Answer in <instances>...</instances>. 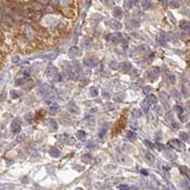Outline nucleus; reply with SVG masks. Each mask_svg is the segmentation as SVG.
<instances>
[{
  "label": "nucleus",
  "mask_w": 190,
  "mask_h": 190,
  "mask_svg": "<svg viewBox=\"0 0 190 190\" xmlns=\"http://www.w3.org/2000/svg\"><path fill=\"white\" fill-rule=\"evenodd\" d=\"M11 128L12 133H14V134L20 133V131H21V120H20V118H15L12 121Z\"/></svg>",
  "instance_id": "1"
},
{
  "label": "nucleus",
  "mask_w": 190,
  "mask_h": 190,
  "mask_svg": "<svg viewBox=\"0 0 190 190\" xmlns=\"http://www.w3.org/2000/svg\"><path fill=\"white\" fill-rule=\"evenodd\" d=\"M123 37V34L120 33H112L108 34L107 36V40L109 41V42H113V43H117L119 42Z\"/></svg>",
  "instance_id": "2"
},
{
  "label": "nucleus",
  "mask_w": 190,
  "mask_h": 190,
  "mask_svg": "<svg viewBox=\"0 0 190 190\" xmlns=\"http://www.w3.org/2000/svg\"><path fill=\"white\" fill-rule=\"evenodd\" d=\"M107 25L110 29H112V30L118 31V30L122 29V24L120 22H118L117 20H114V19H108V20L107 21Z\"/></svg>",
  "instance_id": "3"
},
{
  "label": "nucleus",
  "mask_w": 190,
  "mask_h": 190,
  "mask_svg": "<svg viewBox=\"0 0 190 190\" xmlns=\"http://www.w3.org/2000/svg\"><path fill=\"white\" fill-rule=\"evenodd\" d=\"M159 76V67H153L148 71V77L151 82H154Z\"/></svg>",
  "instance_id": "4"
},
{
  "label": "nucleus",
  "mask_w": 190,
  "mask_h": 190,
  "mask_svg": "<svg viewBox=\"0 0 190 190\" xmlns=\"http://www.w3.org/2000/svg\"><path fill=\"white\" fill-rule=\"evenodd\" d=\"M167 145L172 147V148H175L177 150H182V144L179 140H176V139H173V140H170L167 143Z\"/></svg>",
  "instance_id": "5"
},
{
  "label": "nucleus",
  "mask_w": 190,
  "mask_h": 190,
  "mask_svg": "<svg viewBox=\"0 0 190 190\" xmlns=\"http://www.w3.org/2000/svg\"><path fill=\"white\" fill-rule=\"evenodd\" d=\"M166 42V35L164 33H161L157 35V43L159 45H164Z\"/></svg>",
  "instance_id": "6"
},
{
  "label": "nucleus",
  "mask_w": 190,
  "mask_h": 190,
  "mask_svg": "<svg viewBox=\"0 0 190 190\" xmlns=\"http://www.w3.org/2000/svg\"><path fill=\"white\" fill-rule=\"evenodd\" d=\"M118 67H119L121 70L124 71V72H127L129 69H131V64H129V63H127V62H124V63L119 64V65H118Z\"/></svg>",
  "instance_id": "7"
},
{
  "label": "nucleus",
  "mask_w": 190,
  "mask_h": 190,
  "mask_svg": "<svg viewBox=\"0 0 190 190\" xmlns=\"http://www.w3.org/2000/svg\"><path fill=\"white\" fill-rule=\"evenodd\" d=\"M68 54L71 56H74V57H76V56H80L81 55V50H79L77 47H72V48H70L69 49V50H68Z\"/></svg>",
  "instance_id": "8"
},
{
  "label": "nucleus",
  "mask_w": 190,
  "mask_h": 190,
  "mask_svg": "<svg viewBox=\"0 0 190 190\" xmlns=\"http://www.w3.org/2000/svg\"><path fill=\"white\" fill-rule=\"evenodd\" d=\"M84 64L88 67H95L97 65V61L93 58H86L84 59Z\"/></svg>",
  "instance_id": "9"
},
{
  "label": "nucleus",
  "mask_w": 190,
  "mask_h": 190,
  "mask_svg": "<svg viewBox=\"0 0 190 190\" xmlns=\"http://www.w3.org/2000/svg\"><path fill=\"white\" fill-rule=\"evenodd\" d=\"M57 72H58V69L54 67H48L46 69V75L47 76H54Z\"/></svg>",
  "instance_id": "10"
},
{
  "label": "nucleus",
  "mask_w": 190,
  "mask_h": 190,
  "mask_svg": "<svg viewBox=\"0 0 190 190\" xmlns=\"http://www.w3.org/2000/svg\"><path fill=\"white\" fill-rule=\"evenodd\" d=\"M147 102L149 105H156L158 103V99L154 94H148L147 96Z\"/></svg>",
  "instance_id": "11"
},
{
  "label": "nucleus",
  "mask_w": 190,
  "mask_h": 190,
  "mask_svg": "<svg viewBox=\"0 0 190 190\" xmlns=\"http://www.w3.org/2000/svg\"><path fill=\"white\" fill-rule=\"evenodd\" d=\"M107 130H108V124H105L101 127L100 131H99V137L100 138H104L105 135L107 133Z\"/></svg>",
  "instance_id": "12"
},
{
  "label": "nucleus",
  "mask_w": 190,
  "mask_h": 190,
  "mask_svg": "<svg viewBox=\"0 0 190 190\" xmlns=\"http://www.w3.org/2000/svg\"><path fill=\"white\" fill-rule=\"evenodd\" d=\"M50 89H51V87L49 84H44L41 87V89H40V92L43 93V94H47V93H49L50 91Z\"/></svg>",
  "instance_id": "13"
},
{
  "label": "nucleus",
  "mask_w": 190,
  "mask_h": 190,
  "mask_svg": "<svg viewBox=\"0 0 190 190\" xmlns=\"http://www.w3.org/2000/svg\"><path fill=\"white\" fill-rule=\"evenodd\" d=\"M145 157V160H146L148 163H154V161H155L154 155H153L152 153H150V152H146Z\"/></svg>",
  "instance_id": "14"
},
{
  "label": "nucleus",
  "mask_w": 190,
  "mask_h": 190,
  "mask_svg": "<svg viewBox=\"0 0 190 190\" xmlns=\"http://www.w3.org/2000/svg\"><path fill=\"white\" fill-rule=\"evenodd\" d=\"M24 139H25V134H18L17 135V137H16V139L14 140V143H13V145H18V144H20V143H22L23 141H24Z\"/></svg>",
  "instance_id": "15"
},
{
  "label": "nucleus",
  "mask_w": 190,
  "mask_h": 190,
  "mask_svg": "<svg viewBox=\"0 0 190 190\" xmlns=\"http://www.w3.org/2000/svg\"><path fill=\"white\" fill-rule=\"evenodd\" d=\"M113 15L115 16V17H117V18H120V17H122V15H123V12H122V10L120 9V8H115L114 10H113Z\"/></svg>",
  "instance_id": "16"
},
{
  "label": "nucleus",
  "mask_w": 190,
  "mask_h": 190,
  "mask_svg": "<svg viewBox=\"0 0 190 190\" xmlns=\"http://www.w3.org/2000/svg\"><path fill=\"white\" fill-rule=\"evenodd\" d=\"M178 116H179V119L181 120V122H182V123H185V122H187V120H188L187 114H185L183 111L182 112V113H180V114H178Z\"/></svg>",
  "instance_id": "17"
},
{
  "label": "nucleus",
  "mask_w": 190,
  "mask_h": 190,
  "mask_svg": "<svg viewBox=\"0 0 190 190\" xmlns=\"http://www.w3.org/2000/svg\"><path fill=\"white\" fill-rule=\"evenodd\" d=\"M50 156L51 157L58 158V157L60 156V151H59L58 149H56V148H51V149L50 150Z\"/></svg>",
  "instance_id": "18"
},
{
  "label": "nucleus",
  "mask_w": 190,
  "mask_h": 190,
  "mask_svg": "<svg viewBox=\"0 0 190 190\" xmlns=\"http://www.w3.org/2000/svg\"><path fill=\"white\" fill-rule=\"evenodd\" d=\"M180 139H181L182 142H188L189 136H188L187 133H185V132H181V133H180Z\"/></svg>",
  "instance_id": "19"
},
{
  "label": "nucleus",
  "mask_w": 190,
  "mask_h": 190,
  "mask_svg": "<svg viewBox=\"0 0 190 190\" xmlns=\"http://www.w3.org/2000/svg\"><path fill=\"white\" fill-rule=\"evenodd\" d=\"M85 137H86V132L84 130H78L76 132V138L79 140H83L85 139Z\"/></svg>",
  "instance_id": "20"
},
{
  "label": "nucleus",
  "mask_w": 190,
  "mask_h": 190,
  "mask_svg": "<svg viewBox=\"0 0 190 190\" xmlns=\"http://www.w3.org/2000/svg\"><path fill=\"white\" fill-rule=\"evenodd\" d=\"M141 107H142V108H143L144 111L147 112L149 110V104H148L147 101H143L142 104H141Z\"/></svg>",
  "instance_id": "21"
},
{
  "label": "nucleus",
  "mask_w": 190,
  "mask_h": 190,
  "mask_svg": "<svg viewBox=\"0 0 190 190\" xmlns=\"http://www.w3.org/2000/svg\"><path fill=\"white\" fill-rule=\"evenodd\" d=\"M180 27H181L182 29H183V30H188V29H189V22H188V21H185V20L181 21V23H180Z\"/></svg>",
  "instance_id": "22"
},
{
  "label": "nucleus",
  "mask_w": 190,
  "mask_h": 190,
  "mask_svg": "<svg viewBox=\"0 0 190 190\" xmlns=\"http://www.w3.org/2000/svg\"><path fill=\"white\" fill-rule=\"evenodd\" d=\"M25 120L28 122V123H32L33 122V115L32 114V112H29V113H27L26 115H25Z\"/></svg>",
  "instance_id": "23"
},
{
  "label": "nucleus",
  "mask_w": 190,
  "mask_h": 190,
  "mask_svg": "<svg viewBox=\"0 0 190 190\" xmlns=\"http://www.w3.org/2000/svg\"><path fill=\"white\" fill-rule=\"evenodd\" d=\"M142 111H141V109H139V108H135L134 110L132 111V115H133V117L135 118H139V117H141L142 116Z\"/></svg>",
  "instance_id": "24"
},
{
  "label": "nucleus",
  "mask_w": 190,
  "mask_h": 190,
  "mask_svg": "<svg viewBox=\"0 0 190 190\" xmlns=\"http://www.w3.org/2000/svg\"><path fill=\"white\" fill-rule=\"evenodd\" d=\"M58 109H59V107L57 106V105H53V106H51L50 107V114H56L57 111H58Z\"/></svg>",
  "instance_id": "25"
},
{
  "label": "nucleus",
  "mask_w": 190,
  "mask_h": 190,
  "mask_svg": "<svg viewBox=\"0 0 190 190\" xmlns=\"http://www.w3.org/2000/svg\"><path fill=\"white\" fill-rule=\"evenodd\" d=\"M90 94H91L93 97H96V96H98L99 91H98V90H97L95 87H92V88L90 89Z\"/></svg>",
  "instance_id": "26"
},
{
  "label": "nucleus",
  "mask_w": 190,
  "mask_h": 190,
  "mask_svg": "<svg viewBox=\"0 0 190 190\" xmlns=\"http://www.w3.org/2000/svg\"><path fill=\"white\" fill-rule=\"evenodd\" d=\"M144 144H145L148 148H150V149H153V148L155 147V145H154L153 143H151L150 141H148V140H145V141H144Z\"/></svg>",
  "instance_id": "27"
},
{
  "label": "nucleus",
  "mask_w": 190,
  "mask_h": 190,
  "mask_svg": "<svg viewBox=\"0 0 190 190\" xmlns=\"http://www.w3.org/2000/svg\"><path fill=\"white\" fill-rule=\"evenodd\" d=\"M26 83V78H21V79H18V80H16V82H15V86L16 87H20V86H22Z\"/></svg>",
  "instance_id": "28"
},
{
  "label": "nucleus",
  "mask_w": 190,
  "mask_h": 190,
  "mask_svg": "<svg viewBox=\"0 0 190 190\" xmlns=\"http://www.w3.org/2000/svg\"><path fill=\"white\" fill-rule=\"evenodd\" d=\"M129 125H130V127H131V128H133V129H137V128H138V126H139L138 123H137L136 121H134V120H131V121L129 122Z\"/></svg>",
  "instance_id": "29"
},
{
  "label": "nucleus",
  "mask_w": 190,
  "mask_h": 190,
  "mask_svg": "<svg viewBox=\"0 0 190 190\" xmlns=\"http://www.w3.org/2000/svg\"><path fill=\"white\" fill-rule=\"evenodd\" d=\"M105 109L106 110H112V109H114L115 108V106L114 105H112L111 103H108V104H107V105H105Z\"/></svg>",
  "instance_id": "30"
},
{
  "label": "nucleus",
  "mask_w": 190,
  "mask_h": 190,
  "mask_svg": "<svg viewBox=\"0 0 190 190\" xmlns=\"http://www.w3.org/2000/svg\"><path fill=\"white\" fill-rule=\"evenodd\" d=\"M142 6H143V8L145 10H148V9L151 8V3L149 1H145V2H143V5Z\"/></svg>",
  "instance_id": "31"
},
{
  "label": "nucleus",
  "mask_w": 190,
  "mask_h": 190,
  "mask_svg": "<svg viewBox=\"0 0 190 190\" xmlns=\"http://www.w3.org/2000/svg\"><path fill=\"white\" fill-rule=\"evenodd\" d=\"M20 95H21V93H19V92H16V91H14V90H12V91L11 92V98H13V99H16V98L20 97Z\"/></svg>",
  "instance_id": "32"
},
{
  "label": "nucleus",
  "mask_w": 190,
  "mask_h": 190,
  "mask_svg": "<svg viewBox=\"0 0 190 190\" xmlns=\"http://www.w3.org/2000/svg\"><path fill=\"white\" fill-rule=\"evenodd\" d=\"M67 143L68 145H74L75 144V139L74 138H72L71 136H67Z\"/></svg>",
  "instance_id": "33"
},
{
  "label": "nucleus",
  "mask_w": 190,
  "mask_h": 190,
  "mask_svg": "<svg viewBox=\"0 0 190 190\" xmlns=\"http://www.w3.org/2000/svg\"><path fill=\"white\" fill-rule=\"evenodd\" d=\"M90 160H91V156H90V154H86V155H84V156H83V161H84L85 163H90Z\"/></svg>",
  "instance_id": "34"
},
{
  "label": "nucleus",
  "mask_w": 190,
  "mask_h": 190,
  "mask_svg": "<svg viewBox=\"0 0 190 190\" xmlns=\"http://www.w3.org/2000/svg\"><path fill=\"white\" fill-rule=\"evenodd\" d=\"M124 95H117V96H115L113 99H114V101L115 102H122V101L124 100Z\"/></svg>",
  "instance_id": "35"
},
{
  "label": "nucleus",
  "mask_w": 190,
  "mask_h": 190,
  "mask_svg": "<svg viewBox=\"0 0 190 190\" xmlns=\"http://www.w3.org/2000/svg\"><path fill=\"white\" fill-rule=\"evenodd\" d=\"M54 81L55 82H60V81H62V75L60 74V73H56L55 75H54Z\"/></svg>",
  "instance_id": "36"
},
{
  "label": "nucleus",
  "mask_w": 190,
  "mask_h": 190,
  "mask_svg": "<svg viewBox=\"0 0 190 190\" xmlns=\"http://www.w3.org/2000/svg\"><path fill=\"white\" fill-rule=\"evenodd\" d=\"M151 90H152V88H151V87H149V86H147V87H145V88H144V92H145V94H147V95L149 94V92H150Z\"/></svg>",
  "instance_id": "37"
},
{
  "label": "nucleus",
  "mask_w": 190,
  "mask_h": 190,
  "mask_svg": "<svg viewBox=\"0 0 190 190\" xmlns=\"http://www.w3.org/2000/svg\"><path fill=\"white\" fill-rule=\"evenodd\" d=\"M126 137L128 139H133L135 137V133L133 131H127V134H126Z\"/></svg>",
  "instance_id": "38"
},
{
  "label": "nucleus",
  "mask_w": 190,
  "mask_h": 190,
  "mask_svg": "<svg viewBox=\"0 0 190 190\" xmlns=\"http://www.w3.org/2000/svg\"><path fill=\"white\" fill-rule=\"evenodd\" d=\"M109 66H110V67H111L112 69H116V68H118V64H117L116 62H114V61L110 62Z\"/></svg>",
  "instance_id": "39"
},
{
  "label": "nucleus",
  "mask_w": 190,
  "mask_h": 190,
  "mask_svg": "<svg viewBox=\"0 0 190 190\" xmlns=\"http://www.w3.org/2000/svg\"><path fill=\"white\" fill-rule=\"evenodd\" d=\"M50 124H51V125H52V128L53 129H57L58 128V125H57V123H56L54 120H50Z\"/></svg>",
  "instance_id": "40"
},
{
  "label": "nucleus",
  "mask_w": 190,
  "mask_h": 190,
  "mask_svg": "<svg viewBox=\"0 0 190 190\" xmlns=\"http://www.w3.org/2000/svg\"><path fill=\"white\" fill-rule=\"evenodd\" d=\"M168 79H169V81H170L171 84H175V83H176V78H175L174 75H170V76L168 77Z\"/></svg>",
  "instance_id": "41"
},
{
  "label": "nucleus",
  "mask_w": 190,
  "mask_h": 190,
  "mask_svg": "<svg viewBox=\"0 0 190 190\" xmlns=\"http://www.w3.org/2000/svg\"><path fill=\"white\" fill-rule=\"evenodd\" d=\"M175 110H177V113H178V114H180V113H182V112L183 111L182 107H181L179 106H176V107H175Z\"/></svg>",
  "instance_id": "42"
},
{
  "label": "nucleus",
  "mask_w": 190,
  "mask_h": 190,
  "mask_svg": "<svg viewBox=\"0 0 190 190\" xmlns=\"http://www.w3.org/2000/svg\"><path fill=\"white\" fill-rule=\"evenodd\" d=\"M156 146H157V148H158V150H163V149L165 148L164 145H162V144H160V143H157Z\"/></svg>",
  "instance_id": "43"
},
{
  "label": "nucleus",
  "mask_w": 190,
  "mask_h": 190,
  "mask_svg": "<svg viewBox=\"0 0 190 190\" xmlns=\"http://www.w3.org/2000/svg\"><path fill=\"white\" fill-rule=\"evenodd\" d=\"M156 111H157V113H158L159 115H162V114H163V108H162L161 107H156Z\"/></svg>",
  "instance_id": "44"
},
{
  "label": "nucleus",
  "mask_w": 190,
  "mask_h": 190,
  "mask_svg": "<svg viewBox=\"0 0 190 190\" xmlns=\"http://www.w3.org/2000/svg\"><path fill=\"white\" fill-rule=\"evenodd\" d=\"M132 72H133V73H134V74H131V76H132V77H136V76H137V75H138V76H139V71H138V70H137V69H134V70H133V71H132Z\"/></svg>",
  "instance_id": "45"
},
{
  "label": "nucleus",
  "mask_w": 190,
  "mask_h": 190,
  "mask_svg": "<svg viewBox=\"0 0 190 190\" xmlns=\"http://www.w3.org/2000/svg\"><path fill=\"white\" fill-rule=\"evenodd\" d=\"M12 62H13V63L19 62V57H18V56H14V57L12 58Z\"/></svg>",
  "instance_id": "46"
},
{
  "label": "nucleus",
  "mask_w": 190,
  "mask_h": 190,
  "mask_svg": "<svg viewBox=\"0 0 190 190\" xmlns=\"http://www.w3.org/2000/svg\"><path fill=\"white\" fill-rule=\"evenodd\" d=\"M173 127H174V128H178V127H179V125H178V124L173 123Z\"/></svg>",
  "instance_id": "47"
},
{
  "label": "nucleus",
  "mask_w": 190,
  "mask_h": 190,
  "mask_svg": "<svg viewBox=\"0 0 190 190\" xmlns=\"http://www.w3.org/2000/svg\"><path fill=\"white\" fill-rule=\"evenodd\" d=\"M142 173H143V174H144V175H147V174H148V173H147V171H146V170H142Z\"/></svg>",
  "instance_id": "48"
}]
</instances>
